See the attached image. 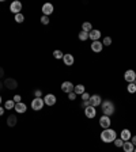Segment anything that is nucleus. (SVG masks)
<instances>
[{
	"instance_id": "2f4dec72",
	"label": "nucleus",
	"mask_w": 136,
	"mask_h": 152,
	"mask_svg": "<svg viewBox=\"0 0 136 152\" xmlns=\"http://www.w3.org/2000/svg\"><path fill=\"white\" fill-rule=\"evenodd\" d=\"M80 96H82V101H89V99H90V94H89V92H83Z\"/></svg>"
},
{
	"instance_id": "aec40b11",
	"label": "nucleus",
	"mask_w": 136,
	"mask_h": 152,
	"mask_svg": "<svg viewBox=\"0 0 136 152\" xmlns=\"http://www.w3.org/2000/svg\"><path fill=\"white\" fill-rule=\"evenodd\" d=\"M74 92H75L76 95H82L83 92H86V88H84V86L83 84H78L74 87Z\"/></svg>"
},
{
	"instance_id": "7c9ffc66",
	"label": "nucleus",
	"mask_w": 136,
	"mask_h": 152,
	"mask_svg": "<svg viewBox=\"0 0 136 152\" xmlns=\"http://www.w3.org/2000/svg\"><path fill=\"white\" fill-rule=\"evenodd\" d=\"M15 103H19V102H22V96L19 95V94H16V95H14V99H12Z\"/></svg>"
},
{
	"instance_id": "423d86ee",
	"label": "nucleus",
	"mask_w": 136,
	"mask_h": 152,
	"mask_svg": "<svg viewBox=\"0 0 136 152\" xmlns=\"http://www.w3.org/2000/svg\"><path fill=\"white\" fill-rule=\"evenodd\" d=\"M57 102V98L53 95V94H47V95L44 96V103L47 105V106H54Z\"/></svg>"
},
{
	"instance_id": "412c9836",
	"label": "nucleus",
	"mask_w": 136,
	"mask_h": 152,
	"mask_svg": "<svg viewBox=\"0 0 136 152\" xmlns=\"http://www.w3.org/2000/svg\"><path fill=\"white\" fill-rule=\"evenodd\" d=\"M91 30H93V25H91L90 22H83V25H82V31L90 33Z\"/></svg>"
},
{
	"instance_id": "7ed1b4c3",
	"label": "nucleus",
	"mask_w": 136,
	"mask_h": 152,
	"mask_svg": "<svg viewBox=\"0 0 136 152\" xmlns=\"http://www.w3.org/2000/svg\"><path fill=\"white\" fill-rule=\"evenodd\" d=\"M3 84H4V87H6V88H8V90H16V88H18V81L15 80L14 78L4 79Z\"/></svg>"
},
{
	"instance_id": "ddd939ff",
	"label": "nucleus",
	"mask_w": 136,
	"mask_h": 152,
	"mask_svg": "<svg viewBox=\"0 0 136 152\" xmlns=\"http://www.w3.org/2000/svg\"><path fill=\"white\" fill-rule=\"evenodd\" d=\"M131 137H132V133H131V131H129V129H122L121 133H120V138H121L122 141H129V140H131Z\"/></svg>"
},
{
	"instance_id": "58836bf2",
	"label": "nucleus",
	"mask_w": 136,
	"mask_h": 152,
	"mask_svg": "<svg viewBox=\"0 0 136 152\" xmlns=\"http://www.w3.org/2000/svg\"><path fill=\"white\" fill-rule=\"evenodd\" d=\"M0 105H1V96H0Z\"/></svg>"
},
{
	"instance_id": "2eb2a0df",
	"label": "nucleus",
	"mask_w": 136,
	"mask_h": 152,
	"mask_svg": "<svg viewBox=\"0 0 136 152\" xmlns=\"http://www.w3.org/2000/svg\"><path fill=\"white\" fill-rule=\"evenodd\" d=\"M89 38L91 39V41H98V39L101 38V31L99 30H97V29H93V30H91V31L89 33Z\"/></svg>"
},
{
	"instance_id": "5701e85b",
	"label": "nucleus",
	"mask_w": 136,
	"mask_h": 152,
	"mask_svg": "<svg viewBox=\"0 0 136 152\" xmlns=\"http://www.w3.org/2000/svg\"><path fill=\"white\" fill-rule=\"evenodd\" d=\"M79 39H80V41H87V39H89V33H86V31H80L79 33Z\"/></svg>"
},
{
	"instance_id": "f257e3e1",
	"label": "nucleus",
	"mask_w": 136,
	"mask_h": 152,
	"mask_svg": "<svg viewBox=\"0 0 136 152\" xmlns=\"http://www.w3.org/2000/svg\"><path fill=\"white\" fill-rule=\"evenodd\" d=\"M117 138V133H116V131H113V129H110V128H107V129H105V131L101 132V140L104 143H113Z\"/></svg>"
},
{
	"instance_id": "39448f33",
	"label": "nucleus",
	"mask_w": 136,
	"mask_h": 152,
	"mask_svg": "<svg viewBox=\"0 0 136 152\" xmlns=\"http://www.w3.org/2000/svg\"><path fill=\"white\" fill-rule=\"evenodd\" d=\"M10 11L12 12V14H21L22 11V3L19 1V0H14L12 3L10 4Z\"/></svg>"
},
{
	"instance_id": "0eeeda50",
	"label": "nucleus",
	"mask_w": 136,
	"mask_h": 152,
	"mask_svg": "<svg viewBox=\"0 0 136 152\" xmlns=\"http://www.w3.org/2000/svg\"><path fill=\"white\" fill-rule=\"evenodd\" d=\"M89 101H90V106H93V107L101 106V103H102V98H101V95H98V94L91 95Z\"/></svg>"
},
{
	"instance_id": "1a4fd4ad",
	"label": "nucleus",
	"mask_w": 136,
	"mask_h": 152,
	"mask_svg": "<svg viewBox=\"0 0 136 152\" xmlns=\"http://www.w3.org/2000/svg\"><path fill=\"white\" fill-rule=\"evenodd\" d=\"M74 87H75V86L72 84L71 81H63V84H61V91L65 92V94H69V92H74Z\"/></svg>"
},
{
	"instance_id": "c756f323",
	"label": "nucleus",
	"mask_w": 136,
	"mask_h": 152,
	"mask_svg": "<svg viewBox=\"0 0 136 152\" xmlns=\"http://www.w3.org/2000/svg\"><path fill=\"white\" fill-rule=\"evenodd\" d=\"M34 96L36 98H42V91L41 90H34Z\"/></svg>"
},
{
	"instance_id": "4be33fe9",
	"label": "nucleus",
	"mask_w": 136,
	"mask_h": 152,
	"mask_svg": "<svg viewBox=\"0 0 136 152\" xmlns=\"http://www.w3.org/2000/svg\"><path fill=\"white\" fill-rule=\"evenodd\" d=\"M14 107H15V102L12 101V99L6 101V103H4V109H6V110H12Z\"/></svg>"
},
{
	"instance_id": "393cba45",
	"label": "nucleus",
	"mask_w": 136,
	"mask_h": 152,
	"mask_svg": "<svg viewBox=\"0 0 136 152\" xmlns=\"http://www.w3.org/2000/svg\"><path fill=\"white\" fill-rule=\"evenodd\" d=\"M53 57L54 59H57V60H60V59H63V57H64V53H63V52H61V50H54L53 52Z\"/></svg>"
},
{
	"instance_id": "ea45409f",
	"label": "nucleus",
	"mask_w": 136,
	"mask_h": 152,
	"mask_svg": "<svg viewBox=\"0 0 136 152\" xmlns=\"http://www.w3.org/2000/svg\"><path fill=\"white\" fill-rule=\"evenodd\" d=\"M133 152H136V147H135V149H133Z\"/></svg>"
},
{
	"instance_id": "c85d7f7f",
	"label": "nucleus",
	"mask_w": 136,
	"mask_h": 152,
	"mask_svg": "<svg viewBox=\"0 0 136 152\" xmlns=\"http://www.w3.org/2000/svg\"><path fill=\"white\" fill-rule=\"evenodd\" d=\"M113 143H115L116 147H122V144H124V141H122L121 138H116V140H115Z\"/></svg>"
},
{
	"instance_id": "f8f14e48",
	"label": "nucleus",
	"mask_w": 136,
	"mask_h": 152,
	"mask_svg": "<svg viewBox=\"0 0 136 152\" xmlns=\"http://www.w3.org/2000/svg\"><path fill=\"white\" fill-rule=\"evenodd\" d=\"M84 116L87 117V118H94V117L97 116V110H95V107H93V106H89V107H86L84 109Z\"/></svg>"
},
{
	"instance_id": "cd10ccee",
	"label": "nucleus",
	"mask_w": 136,
	"mask_h": 152,
	"mask_svg": "<svg viewBox=\"0 0 136 152\" xmlns=\"http://www.w3.org/2000/svg\"><path fill=\"white\" fill-rule=\"evenodd\" d=\"M49 16H45V15H42V16H41V23H42V25H48V23H49Z\"/></svg>"
},
{
	"instance_id": "f3484780",
	"label": "nucleus",
	"mask_w": 136,
	"mask_h": 152,
	"mask_svg": "<svg viewBox=\"0 0 136 152\" xmlns=\"http://www.w3.org/2000/svg\"><path fill=\"white\" fill-rule=\"evenodd\" d=\"M16 122H18V118H16V116H14V114L8 116V118H7V125H8V126L14 128L15 125H16Z\"/></svg>"
},
{
	"instance_id": "c9c22d12",
	"label": "nucleus",
	"mask_w": 136,
	"mask_h": 152,
	"mask_svg": "<svg viewBox=\"0 0 136 152\" xmlns=\"http://www.w3.org/2000/svg\"><path fill=\"white\" fill-rule=\"evenodd\" d=\"M131 138H132V141H131V143H132V144L136 147V136H133V137H131Z\"/></svg>"
},
{
	"instance_id": "473e14b6",
	"label": "nucleus",
	"mask_w": 136,
	"mask_h": 152,
	"mask_svg": "<svg viewBox=\"0 0 136 152\" xmlns=\"http://www.w3.org/2000/svg\"><path fill=\"white\" fill-rule=\"evenodd\" d=\"M76 96H78V95H76L75 92H69V94H68V98H69V101H75Z\"/></svg>"
},
{
	"instance_id": "9b49d317",
	"label": "nucleus",
	"mask_w": 136,
	"mask_h": 152,
	"mask_svg": "<svg viewBox=\"0 0 136 152\" xmlns=\"http://www.w3.org/2000/svg\"><path fill=\"white\" fill-rule=\"evenodd\" d=\"M102 49H104V45H102L101 41H94V42L91 44V50H93L94 53H101Z\"/></svg>"
},
{
	"instance_id": "f704fd0d",
	"label": "nucleus",
	"mask_w": 136,
	"mask_h": 152,
	"mask_svg": "<svg viewBox=\"0 0 136 152\" xmlns=\"http://www.w3.org/2000/svg\"><path fill=\"white\" fill-rule=\"evenodd\" d=\"M4 76V68L3 67H0V79Z\"/></svg>"
},
{
	"instance_id": "4c0bfd02",
	"label": "nucleus",
	"mask_w": 136,
	"mask_h": 152,
	"mask_svg": "<svg viewBox=\"0 0 136 152\" xmlns=\"http://www.w3.org/2000/svg\"><path fill=\"white\" fill-rule=\"evenodd\" d=\"M3 81H0V91H1V90H3Z\"/></svg>"
},
{
	"instance_id": "f03ea898",
	"label": "nucleus",
	"mask_w": 136,
	"mask_h": 152,
	"mask_svg": "<svg viewBox=\"0 0 136 152\" xmlns=\"http://www.w3.org/2000/svg\"><path fill=\"white\" fill-rule=\"evenodd\" d=\"M101 109H102V113H104V116H107L110 117L112 114L115 113V103L112 102V101H102V103H101Z\"/></svg>"
},
{
	"instance_id": "20e7f679",
	"label": "nucleus",
	"mask_w": 136,
	"mask_h": 152,
	"mask_svg": "<svg viewBox=\"0 0 136 152\" xmlns=\"http://www.w3.org/2000/svg\"><path fill=\"white\" fill-rule=\"evenodd\" d=\"M44 99L42 98H34L31 101V109L34 110V111H39V110L44 107Z\"/></svg>"
},
{
	"instance_id": "6e6552de",
	"label": "nucleus",
	"mask_w": 136,
	"mask_h": 152,
	"mask_svg": "<svg viewBox=\"0 0 136 152\" xmlns=\"http://www.w3.org/2000/svg\"><path fill=\"white\" fill-rule=\"evenodd\" d=\"M124 79H125L128 83H135L136 72L133 71V69H128V71H125V74H124Z\"/></svg>"
},
{
	"instance_id": "a878e982",
	"label": "nucleus",
	"mask_w": 136,
	"mask_h": 152,
	"mask_svg": "<svg viewBox=\"0 0 136 152\" xmlns=\"http://www.w3.org/2000/svg\"><path fill=\"white\" fill-rule=\"evenodd\" d=\"M23 21H25V15L22 14V12L15 15V22H16V23H22Z\"/></svg>"
},
{
	"instance_id": "a211bd4d",
	"label": "nucleus",
	"mask_w": 136,
	"mask_h": 152,
	"mask_svg": "<svg viewBox=\"0 0 136 152\" xmlns=\"http://www.w3.org/2000/svg\"><path fill=\"white\" fill-rule=\"evenodd\" d=\"M15 111L16 113H25L26 110H27V107H26V105L23 102H19V103H15Z\"/></svg>"
},
{
	"instance_id": "dca6fc26",
	"label": "nucleus",
	"mask_w": 136,
	"mask_h": 152,
	"mask_svg": "<svg viewBox=\"0 0 136 152\" xmlns=\"http://www.w3.org/2000/svg\"><path fill=\"white\" fill-rule=\"evenodd\" d=\"M63 61H64L65 65L71 67L72 64L75 63V59H74V56H72L71 53H67V54H64V57H63Z\"/></svg>"
},
{
	"instance_id": "9d476101",
	"label": "nucleus",
	"mask_w": 136,
	"mask_h": 152,
	"mask_svg": "<svg viewBox=\"0 0 136 152\" xmlns=\"http://www.w3.org/2000/svg\"><path fill=\"white\" fill-rule=\"evenodd\" d=\"M110 124H112L110 117L102 116V117L99 118V125H101V128H104V129H107V128H110Z\"/></svg>"
},
{
	"instance_id": "72a5a7b5",
	"label": "nucleus",
	"mask_w": 136,
	"mask_h": 152,
	"mask_svg": "<svg viewBox=\"0 0 136 152\" xmlns=\"http://www.w3.org/2000/svg\"><path fill=\"white\" fill-rule=\"evenodd\" d=\"M90 106V101H83L82 102V107L83 109H86V107H89Z\"/></svg>"
},
{
	"instance_id": "bb28decb",
	"label": "nucleus",
	"mask_w": 136,
	"mask_h": 152,
	"mask_svg": "<svg viewBox=\"0 0 136 152\" xmlns=\"http://www.w3.org/2000/svg\"><path fill=\"white\" fill-rule=\"evenodd\" d=\"M102 45L104 46H110L112 45V38L110 37H105V38L102 39Z\"/></svg>"
},
{
	"instance_id": "4468645a",
	"label": "nucleus",
	"mask_w": 136,
	"mask_h": 152,
	"mask_svg": "<svg viewBox=\"0 0 136 152\" xmlns=\"http://www.w3.org/2000/svg\"><path fill=\"white\" fill-rule=\"evenodd\" d=\"M52 12H53V4H50V3L44 4L42 6V14L45 15V16H49Z\"/></svg>"
},
{
	"instance_id": "e433bc0d",
	"label": "nucleus",
	"mask_w": 136,
	"mask_h": 152,
	"mask_svg": "<svg viewBox=\"0 0 136 152\" xmlns=\"http://www.w3.org/2000/svg\"><path fill=\"white\" fill-rule=\"evenodd\" d=\"M4 110H6V109H3V107L0 106V117H1V116L4 114Z\"/></svg>"
},
{
	"instance_id": "b1692460",
	"label": "nucleus",
	"mask_w": 136,
	"mask_h": 152,
	"mask_svg": "<svg viewBox=\"0 0 136 152\" xmlns=\"http://www.w3.org/2000/svg\"><path fill=\"white\" fill-rule=\"evenodd\" d=\"M127 90H128L129 94H135L136 92V84L135 83H129L128 87H127Z\"/></svg>"
},
{
	"instance_id": "6ab92c4d",
	"label": "nucleus",
	"mask_w": 136,
	"mask_h": 152,
	"mask_svg": "<svg viewBox=\"0 0 136 152\" xmlns=\"http://www.w3.org/2000/svg\"><path fill=\"white\" fill-rule=\"evenodd\" d=\"M122 149H124V152H133L135 145H133L131 141H124V144H122Z\"/></svg>"
}]
</instances>
